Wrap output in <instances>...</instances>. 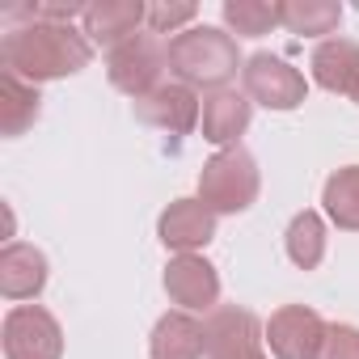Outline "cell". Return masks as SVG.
I'll list each match as a JSON object with an SVG mask.
<instances>
[{
    "instance_id": "obj_5",
    "label": "cell",
    "mask_w": 359,
    "mask_h": 359,
    "mask_svg": "<svg viewBox=\"0 0 359 359\" xmlns=\"http://www.w3.org/2000/svg\"><path fill=\"white\" fill-rule=\"evenodd\" d=\"M5 359H64V330L43 304H13L0 325Z\"/></svg>"
},
{
    "instance_id": "obj_7",
    "label": "cell",
    "mask_w": 359,
    "mask_h": 359,
    "mask_svg": "<svg viewBox=\"0 0 359 359\" xmlns=\"http://www.w3.org/2000/svg\"><path fill=\"white\" fill-rule=\"evenodd\" d=\"M208 359H266V325L241 309V304H220L208 313Z\"/></svg>"
},
{
    "instance_id": "obj_21",
    "label": "cell",
    "mask_w": 359,
    "mask_h": 359,
    "mask_svg": "<svg viewBox=\"0 0 359 359\" xmlns=\"http://www.w3.org/2000/svg\"><path fill=\"white\" fill-rule=\"evenodd\" d=\"M224 30L237 34V39H262L279 26V5L271 0H224Z\"/></svg>"
},
{
    "instance_id": "obj_20",
    "label": "cell",
    "mask_w": 359,
    "mask_h": 359,
    "mask_svg": "<svg viewBox=\"0 0 359 359\" xmlns=\"http://www.w3.org/2000/svg\"><path fill=\"white\" fill-rule=\"evenodd\" d=\"M283 250H287L292 266L317 271L321 258H325V220H321L317 212H309V208L296 212L292 224H287V233H283Z\"/></svg>"
},
{
    "instance_id": "obj_3",
    "label": "cell",
    "mask_w": 359,
    "mask_h": 359,
    "mask_svg": "<svg viewBox=\"0 0 359 359\" xmlns=\"http://www.w3.org/2000/svg\"><path fill=\"white\" fill-rule=\"evenodd\" d=\"M258 191H262L258 161L241 144L208 156L203 169H199V199L216 216H241V212H250L254 199H258Z\"/></svg>"
},
{
    "instance_id": "obj_18",
    "label": "cell",
    "mask_w": 359,
    "mask_h": 359,
    "mask_svg": "<svg viewBox=\"0 0 359 359\" xmlns=\"http://www.w3.org/2000/svg\"><path fill=\"white\" fill-rule=\"evenodd\" d=\"M279 26L325 43V34L342 26V5L338 0H279Z\"/></svg>"
},
{
    "instance_id": "obj_8",
    "label": "cell",
    "mask_w": 359,
    "mask_h": 359,
    "mask_svg": "<svg viewBox=\"0 0 359 359\" xmlns=\"http://www.w3.org/2000/svg\"><path fill=\"white\" fill-rule=\"evenodd\" d=\"M165 292L182 313L220 309V271L203 254H173L165 266Z\"/></svg>"
},
{
    "instance_id": "obj_10",
    "label": "cell",
    "mask_w": 359,
    "mask_h": 359,
    "mask_svg": "<svg viewBox=\"0 0 359 359\" xmlns=\"http://www.w3.org/2000/svg\"><path fill=\"white\" fill-rule=\"evenodd\" d=\"M135 118L156 127V131H169V135H191L203 118V102L195 97L191 85L165 81V85H156L152 93H144L135 102Z\"/></svg>"
},
{
    "instance_id": "obj_6",
    "label": "cell",
    "mask_w": 359,
    "mask_h": 359,
    "mask_svg": "<svg viewBox=\"0 0 359 359\" xmlns=\"http://www.w3.org/2000/svg\"><path fill=\"white\" fill-rule=\"evenodd\" d=\"M241 85H245V97L258 102V106H266V110H296L309 97L304 72L292 68L283 55H271V51H258V55L245 60Z\"/></svg>"
},
{
    "instance_id": "obj_19",
    "label": "cell",
    "mask_w": 359,
    "mask_h": 359,
    "mask_svg": "<svg viewBox=\"0 0 359 359\" xmlns=\"http://www.w3.org/2000/svg\"><path fill=\"white\" fill-rule=\"evenodd\" d=\"M321 208L342 233H359V165H342L325 177Z\"/></svg>"
},
{
    "instance_id": "obj_4",
    "label": "cell",
    "mask_w": 359,
    "mask_h": 359,
    "mask_svg": "<svg viewBox=\"0 0 359 359\" xmlns=\"http://www.w3.org/2000/svg\"><path fill=\"white\" fill-rule=\"evenodd\" d=\"M165 68H169V47H165L156 34H135V39H127L123 47H114V51L106 55V76H110V85H114L118 93H127L131 102H140L144 93H152L156 85H165V81H161Z\"/></svg>"
},
{
    "instance_id": "obj_1",
    "label": "cell",
    "mask_w": 359,
    "mask_h": 359,
    "mask_svg": "<svg viewBox=\"0 0 359 359\" xmlns=\"http://www.w3.org/2000/svg\"><path fill=\"white\" fill-rule=\"evenodd\" d=\"M93 43L76 26H55V22H22L9 26L0 39V68L26 76L30 85L43 81H64L89 68Z\"/></svg>"
},
{
    "instance_id": "obj_2",
    "label": "cell",
    "mask_w": 359,
    "mask_h": 359,
    "mask_svg": "<svg viewBox=\"0 0 359 359\" xmlns=\"http://www.w3.org/2000/svg\"><path fill=\"white\" fill-rule=\"evenodd\" d=\"M245 68L237 39L220 26H191L169 39V72L191 89H229V81Z\"/></svg>"
},
{
    "instance_id": "obj_9",
    "label": "cell",
    "mask_w": 359,
    "mask_h": 359,
    "mask_svg": "<svg viewBox=\"0 0 359 359\" xmlns=\"http://www.w3.org/2000/svg\"><path fill=\"white\" fill-rule=\"evenodd\" d=\"M262 334H266V351L275 359H317L325 321L309 304H283V309L271 313Z\"/></svg>"
},
{
    "instance_id": "obj_22",
    "label": "cell",
    "mask_w": 359,
    "mask_h": 359,
    "mask_svg": "<svg viewBox=\"0 0 359 359\" xmlns=\"http://www.w3.org/2000/svg\"><path fill=\"white\" fill-rule=\"evenodd\" d=\"M199 18V5H191V0H182V5H169V0H152L148 5V34H182L191 30V22Z\"/></svg>"
},
{
    "instance_id": "obj_16",
    "label": "cell",
    "mask_w": 359,
    "mask_h": 359,
    "mask_svg": "<svg viewBox=\"0 0 359 359\" xmlns=\"http://www.w3.org/2000/svg\"><path fill=\"white\" fill-rule=\"evenodd\" d=\"M309 68H313V81H317L325 93H342V97H351L355 85H359V43L334 34V39H325V43L313 47Z\"/></svg>"
},
{
    "instance_id": "obj_24",
    "label": "cell",
    "mask_w": 359,
    "mask_h": 359,
    "mask_svg": "<svg viewBox=\"0 0 359 359\" xmlns=\"http://www.w3.org/2000/svg\"><path fill=\"white\" fill-rule=\"evenodd\" d=\"M351 102H355V106H359V85H355V93H351Z\"/></svg>"
},
{
    "instance_id": "obj_23",
    "label": "cell",
    "mask_w": 359,
    "mask_h": 359,
    "mask_svg": "<svg viewBox=\"0 0 359 359\" xmlns=\"http://www.w3.org/2000/svg\"><path fill=\"white\" fill-rule=\"evenodd\" d=\"M317 359H359V325L346 321H325Z\"/></svg>"
},
{
    "instance_id": "obj_11",
    "label": "cell",
    "mask_w": 359,
    "mask_h": 359,
    "mask_svg": "<svg viewBox=\"0 0 359 359\" xmlns=\"http://www.w3.org/2000/svg\"><path fill=\"white\" fill-rule=\"evenodd\" d=\"M156 237L173 254H199L216 237V212L203 199H173L156 220Z\"/></svg>"
},
{
    "instance_id": "obj_14",
    "label": "cell",
    "mask_w": 359,
    "mask_h": 359,
    "mask_svg": "<svg viewBox=\"0 0 359 359\" xmlns=\"http://www.w3.org/2000/svg\"><path fill=\"white\" fill-rule=\"evenodd\" d=\"M47 254L26 245V241H9L0 250V292L5 300H39L47 287Z\"/></svg>"
},
{
    "instance_id": "obj_17",
    "label": "cell",
    "mask_w": 359,
    "mask_h": 359,
    "mask_svg": "<svg viewBox=\"0 0 359 359\" xmlns=\"http://www.w3.org/2000/svg\"><path fill=\"white\" fill-rule=\"evenodd\" d=\"M43 110V97H39V85H30L26 76L0 68V131H5L9 140L22 135L26 127H34Z\"/></svg>"
},
{
    "instance_id": "obj_15",
    "label": "cell",
    "mask_w": 359,
    "mask_h": 359,
    "mask_svg": "<svg viewBox=\"0 0 359 359\" xmlns=\"http://www.w3.org/2000/svg\"><path fill=\"white\" fill-rule=\"evenodd\" d=\"M148 355L152 359H208V325L195 313L173 309L152 325Z\"/></svg>"
},
{
    "instance_id": "obj_13",
    "label": "cell",
    "mask_w": 359,
    "mask_h": 359,
    "mask_svg": "<svg viewBox=\"0 0 359 359\" xmlns=\"http://www.w3.org/2000/svg\"><path fill=\"white\" fill-rule=\"evenodd\" d=\"M250 123H254V102H250L245 93L220 89V93H208V97H203V118H199V127H203V140L216 144L220 152H224V148H237V140L250 131Z\"/></svg>"
},
{
    "instance_id": "obj_12",
    "label": "cell",
    "mask_w": 359,
    "mask_h": 359,
    "mask_svg": "<svg viewBox=\"0 0 359 359\" xmlns=\"http://www.w3.org/2000/svg\"><path fill=\"white\" fill-rule=\"evenodd\" d=\"M148 22V5L144 0H93L81 18V30L93 47H123L127 39L140 34V26Z\"/></svg>"
}]
</instances>
